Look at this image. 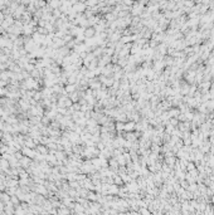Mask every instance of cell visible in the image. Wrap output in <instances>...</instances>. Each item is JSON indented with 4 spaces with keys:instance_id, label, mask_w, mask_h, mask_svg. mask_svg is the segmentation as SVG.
<instances>
[{
    "instance_id": "cell-1",
    "label": "cell",
    "mask_w": 214,
    "mask_h": 215,
    "mask_svg": "<svg viewBox=\"0 0 214 215\" xmlns=\"http://www.w3.org/2000/svg\"><path fill=\"white\" fill-rule=\"evenodd\" d=\"M23 154H25L28 157H32V159H33V157H36V155H37V152H34L30 147H25L24 150H23Z\"/></svg>"
},
{
    "instance_id": "cell-2",
    "label": "cell",
    "mask_w": 214,
    "mask_h": 215,
    "mask_svg": "<svg viewBox=\"0 0 214 215\" xmlns=\"http://www.w3.org/2000/svg\"><path fill=\"white\" fill-rule=\"evenodd\" d=\"M20 164L23 165L24 167H28L30 165V160H29V157H23V159H20Z\"/></svg>"
},
{
    "instance_id": "cell-3",
    "label": "cell",
    "mask_w": 214,
    "mask_h": 215,
    "mask_svg": "<svg viewBox=\"0 0 214 215\" xmlns=\"http://www.w3.org/2000/svg\"><path fill=\"white\" fill-rule=\"evenodd\" d=\"M37 150H38V151H39V152H40V155H46V154H47V148L44 147L43 145H39V146L37 147Z\"/></svg>"
},
{
    "instance_id": "cell-4",
    "label": "cell",
    "mask_w": 214,
    "mask_h": 215,
    "mask_svg": "<svg viewBox=\"0 0 214 215\" xmlns=\"http://www.w3.org/2000/svg\"><path fill=\"white\" fill-rule=\"evenodd\" d=\"M1 200H3V201H9V200H10V198H9V195H8V194H3Z\"/></svg>"
},
{
    "instance_id": "cell-5",
    "label": "cell",
    "mask_w": 214,
    "mask_h": 215,
    "mask_svg": "<svg viewBox=\"0 0 214 215\" xmlns=\"http://www.w3.org/2000/svg\"><path fill=\"white\" fill-rule=\"evenodd\" d=\"M73 89H74V86H67V87H66V91H67V92H72Z\"/></svg>"
}]
</instances>
